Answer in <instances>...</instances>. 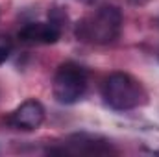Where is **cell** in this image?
Here are the masks:
<instances>
[{"instance_id":"cell-7","label":"cell","mask_w":159,"mask_h":157,"mask_svg":"<svg viewBox=\"0 0 159 157\" xmlns=\"http://www.w3.org/2000/svg\"><path fill=\"white\" fill-rule=\"evenodd\" d=\"M11 52H13V43H11V39L7 35H0V65L11 56Z\"/></svg>"},{"instance_id":"cell-8","label":"cell","mask_w":159,"mask_h":157,"mask_svg":"<svg viewBox=\"0 0 159 157\" xmlns=\"http://www.w3.org/2000/svg\"><path fill=\"white\" fill-rule=\"evenodd\" d=\"M50 22L54 26H57L59 30H63L65 28V22H67V13L63 9H59V7H54L50 11Z\"/></svg>"},{"instance_id":"cell-4","label":"cell","mask_w":159,"mask_h":157,"mask_svg":"<svg viewBox=\"0 0 159 157\" xmlns=\"http://www.w3.org/2000/svg\"><path fill=\"white\" fill-rule=\"evenodd\" d=\"M44 120V107L41 105L37 100H26L22 102L9 118V122L17 128V129H24V131H32L37 129Z\"/></svg>"},{"instance_id":"cell-3","label":"cell","mask_w":159,"mask_h":157,"mask_svg":"<svg viewBox=\"0 0 159 157\" xmlns=\"http://www.w3.org/2000/svg\"><path fill=\"white\" fill-rule=\"evenodd\" d=\"M87 89V72L76 63H65L57 69L52 92L59 104H76L85 94Z\"/></svg>"},{"instance_id":"cell-6","label":"cell","mask_w":159,"mask_h":157,"mask_svg":"<svg viewBox=\"0 0 159 157\" xmlns=\"http://www.w3.org/2000/svg\"><path fill=\"white\" fill-rule=\"evenodd\" d=\"M70 144L83 154H109L111 152V146L98 139V137H93V135H74L70 137Z\"/></svg>"},{"instance_id":"cell-1","label":"cell","mask_w":159,"mask_h":157,"mask_svg":"<svg viewBox=\"0 0 159 157\" xmlns=\"http://www.w3.org/2000/svg\"><path fill=\"white\" fill-rule=\"evenodd\" d=\"M122 28V13L117 6H102L93 15L76 24V37L85 43L107 44L119 37Z\"/></svg>"},{"instance_id":"cell-5","label":"cell","mask_w":159,"mask_h":157,"mask_svg":"<svg viewBox=\"0 0 159 157\" xmlns=\"http://www.w3.org/2000/svg\"><path fill=\"white\" fill-rule=\"evenodd\" d=\"M61 37V30L52 22H32L19 32V39L26 44H54Z\"/></svg>"},{"instance_id":"cell-2","label":"cell","mask_w":159,"mask_h":157,"mask_svg":"<svg viewBox=\"0 0 159 157\" xmlns=\"http://www.w3.org/2000/svg\"><path fill=\"white\" fill-rule=\"evenodd\" d=\"M104 98L117 111L135 109L146 100L143 85L126 72H113L104 83Z\"/></svg>"}]
</instances>
